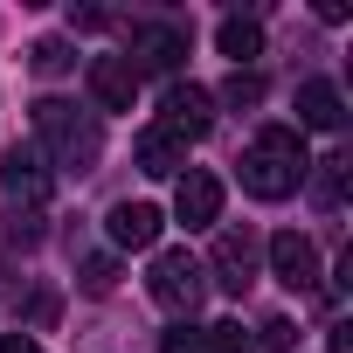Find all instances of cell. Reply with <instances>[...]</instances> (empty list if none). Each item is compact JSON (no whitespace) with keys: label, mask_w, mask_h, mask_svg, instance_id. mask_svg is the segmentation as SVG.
I'll return each instance as SVG.
<instances>
[{"label":"cell","mask_w":353,"mask_h":353,"mask_svg":"<svg viewBox=\"0 0 353 353\" xmlns=\"http://www.w3.org/2000/svg\"><path fill=\"white\" fill-rule=\"evenodd\" d=\"M35 152H49L56 173H90L104 159V125L63 97H42L35 104Z\"/></svg>","instance_id":"1"},{"label":"cell","mask_w":353,"mask_h":353,"mask_svg":"<svg viewBox=\"0 0 353 353\" xmlns=\"http://www.w3.org/2000/svg\"><path fill=\"white\" fill-rule=\"evenodd\" d=\"M305 173H312V159H305V132H291V125H263L256 145L243 152V188H250L256 201H284V194H298Z\"/></svg>","instance_id":"2"},{"label":"cell","mask_w":353,"mask_h":353,"mask_svg":"<svg viewBox=\"0 0 353 353\" xmlns=\"http://www.w3.org/2000/svg\"><path fill=\"white\" fill-rule=\"evenodd\" d=\"M145 291H152L166 312H194V305L208 298V277H201V263H194L188 250H159V256H152Z\"/></svg>","instance_id":"3"},{"label":"cell","mask_w":353,"mask_h":353,"mask_svg":"<svg viewBox=\"0 0 353 353\" xmlns=\"http://www.w3.org/2000/svg\"><path fill=\"white\" fill-rule=\"evenodd\" d=\"M201 277H215L229 298H243V291L256 284V243H250V229H222L215 250H208V270H201Z\"/></svg>","instance_id":"4"},{"label":"cell","mask_w":353,"mask_h":353,"mask_svg":"<svg viewBox=\"0 0 353 353\" xmlns=\"http://www.w3.org/2000/svg\"><path fill=\"white\" fill-rule=\"evenodd\" d=\"M159 132H173L181 145H194L208 125H215V97L201 90V83H166V97H159Z\"/></svg>","instance_id":"5"},{"label":"cell","mask_w":353,"mask_h":353,"mask_svg":"<svg viewBox=\"0 0 353 353\" xmlns=\"http://www.w3.org/2000/svg\"><path fill=\"white\" fill-rule=\"evenodd\" d=\"M0 188L14 194V208H42L49 201V166L35 145H8V159H0Z\"/></svg>","instance_id":"6"},{"label":"cell","mask_w":353,"mask_h":353,"mask_svg":"<svg viewBox=\"0 0 353 353\" xmlns=\"http://www.w3.org/2000/svg\"><path fill=\"white\" fill-rule=\"evenodd\" d=\"M215 215H222V181H215V173H201V166H188L181 188H173V222L215 229Z\"/></svg>","instance_id":"7"},{"label":"cell","mask_w":353,"mask_h":353,"mask_svg":"<svg viewBox=\"0 0 353 353\" xmlns=\"http://www.w3.org/2000/svg\"><path fill=\"white\" fill-rule=\"evenodd\" d=\"M270 270H277V284H291V291H319V250H312V236L277 229V236H270Z\"/></svg>","instance_id":"8"},{"label":"cell","mask_w":353,"mask_h":353,"mask_svg":"<svg viewBox=\"0 0 353 353\" xmlns=\"http://www.w3.org/2000/svg\"><path fill=\"white\" fill-rule=\"evenodd\" d=\"M339 125H346V97H339V83H325V77L298 83V132H339Z\"/></svg>","instance_id":"9"},{"label":"cell","mask_w":353,"mask_h":353,"mask_svg":"<svg viewBox=\"0 0 353 353\" xmlns=\"http://www.w3.org/2000/svg\"><path fill=\"white\" fill-rule=\"evenodd\" d=\"M90 97H97L104 111H132V97H139V70H132L125 56H97V63H90Z\"/></svg>","instance_id":"10"},{"label":"cell","mask_w":353,"mask_h":353,"mask_svg":"<svg viewBox=\"0 0 353 353\" xmlns=\"http://www.w3.org/2000/svg\"><path fill=\"white\" fill-rule=\"evenodd\" d=\"M159 229H166V215H159L152 201H118V208H111V243H118V250H152Z\"/></svg>","instance_id":"11"},{"label":"cell","mask_w":353,"mask_h":353,"mask_svg":"<svg viewBox=\"0 0 353 353\" xmlns=\"http://www.w3.org/2000/svg\"><path fill=\"white\" fill-rule=\"evenodd\" d=\"M132 152H139V173H152V181H173V173H188V145L173 139V132H159V125H152V132H139V145H132Z\"/></svg>","instance_id":"12"},{"label":"cell","mask_w":353,"mask_h":353,"mask_svg":"<svg viewBox=\"0 0 353 353\" xmlns=\"http://www.w3.org/2000/svg\"><path fill=\"white\" fill-rule=\"evenodd\" d=\"M181 56H188V35H181V28H139L125 63H132V70H173Z\"/></svg>","instance_id":"13"},{"label":"cell","mask_w":353,"mask_h":353,"mask_svg":"<svg viewBox=\"0 0 353 353\" xmlns=\"http://www.w3.org/2000/svg\"><path fill=\"white\" fill-rule=\"evenodd\" d=\"M215 42H222V56H229V63H236V70H243V63H256V56H263V28H256V21H250V14H229V21H222V28H215Z\"/></svg>","instance_id":"14"},{"label":"cell","mask_w":353,"mask_h":353,"mask_svg":"<svg viewBox=\"0 0 353 353\" xmlns=\"http://www.w3.org/2000/svg\"><path fill=\"white\" fill-rule=\"evenodd\" d=\"M201 353H256V346H250V332H243L236 319H222V325L201 332Z\"/></svg>","instance_id":"15"},{"label":"cell","mask_w":353,"mask_h":353,"mask_svg":"<svg viewBox=\"0 0 353 353\" xmlns=\"http://www.w3.org/2000/svg\"><path fill=\"white\" fill-rule=\"evenodd\" d=\"M28 56H35V70H42V77H63V70H70V63H77V56H70V42H63V35H42V42H35V49H28Z\"/></svg>","instance_id":"16"},{"label":"cell","mask_w":353,"mask_h":353,"mask_svg":"<svg viewBox=\"0 0 353 353\" xmlns=\"http://www.w3.org/2000/svg\"><path fill=\"white\" fill-rule=\"evenodd\" d=\"M222 104H236V111H250V104H263V77H256V70H236V77L222 83Z\"/></svg>","instance_id":"17"},{"label":"cell","mask_w":353,"mask_h":353,"mask_svg":"<svg viewBox=\"0 0 353 353\" xmlns=\"http://www.w3.org/2000/svg\"><path fill=\"white\" fill-rule=\"evenodd\" d=\"M42 236H49V229H42V208H14V215H8V243H14V250H35Z\"/></svg>","instance_id":"18"},{"label":"cell","mask_w":353,"mask_h":353,"mask_svg":"<svg viewBox=\"0 0 353 353\" xmlns=\"http://www.w3.org/2000/svg\"><path fill=\"white\" fill-rule=\"evenodd\" d=\"M111 284H118V263H111V256H90V263H83V291H90V298H104Z\"/></svg>","instance_id":"19"},{"label":"cell","mask_w":353,"mask_h":353,"mask_svg":"<svg viewBox=\"0 0 353 353\" xmlns=\"http://www.w3.org/2000/svg\"><path fill=\"white\" fill-rule=\"evenodd\" d=\"M250 346H263V353H291V319H263Z\"/></svg>","instance_id":"20"},{"label":"cell","mask_w":353,"mask_h":353,"mask_svg":"<svg viewBox=\"0 0 353 353\" xmlns=\"http://www.w3.org/2000/svg\"><path fill=\"white\" fill-rule=\"evenodd\" d=\"M159 353H201V332H194V325H173V332L159 339Z\"/></svg>","instance_id":"21"},{"label":"cell","mask_w":353,"mask_h":353,"mask_svg":"<svg viewBox=\"0 0 353 353\" xmlns=\"http://www.w3.org/2000/svg\"><path fill=\"white\" fill-rule=\"evenodd\" d=\"M325 353H353V325H346V319L332 325V339H325Z\"/></svg>","instance_id":"22"},{"label":"cell","mask_w":353,"mask_h":353,"mask_svg":"<svg viewBox=\"0 0 353 353\" xmlns=\"http://www.w3.org/2000/svg\"><path fill=\"white\" fill-rule=\"evenodd\" d=\"M0 353H42V346H35L28 332H8V339H0Z\"/></svg>","instance_id":"23"}]
</instances>
